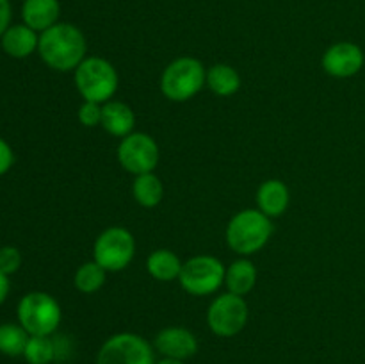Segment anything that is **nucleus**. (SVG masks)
Listing matches in <instances>:
<instances>
[{"instance_id": "obj_1", "label": "nucleus", "mask_w": 365, "mask_h": 364, "mask_svg": "<svg viewBox=\"0 0 365 364\" xmlns=\"http://www.w3.org/2000/svg\"><path fill=\"white\" fill-rule=\"evenodd\" d=\"M84 32L71 24L52 25L39 34L38 54L43 63L56 71H75L86 59Z\"/></svg>"}, {"instance_id": "obj_2", "label": "nucleus", "mask_w": 365, "mask_h": 364, "mask_svg": "<svg viewBox=\"0 0 365 364\" xmlns=\"http://www.w3.org/2000/svg\"><path fill=\"white\" fill-rule=\"evenodd\" d=\"M273 234L271 218L259 209H245L227 225V243L239 256H252L269 241Z\"/></svg>"}, {"instance_id": "obj_3", "label": "nucleus", "mask_w": 365, "mask_h": 364, "mask_svg": "<svg viewBox=\"0 0 365 364\" xmlns=\"http://www.w3.org/2000/svg\"><path fill=\"white\" fill-rule=\"evenodd\" d=\"M205 84L207 70L196 57H178L171 61L160 75V91L173 102L191 100Z\"/></svg>"}, {"instance_id": "obj_4", "label": "nucleus", "mask_w": 365, "mask_h": 364, "mask_svg": "<svg viewBox=\"0 0 365 364\" xmlns=\"http://www.w3.org/2000/svg\"><path fill=\"white\" fill-rule=\"evenodd\" d=\"M16 314L18 323L29 335H52L63 318L59 302L45 291H31L21 296Z\"/></svg>"}, {"instance_id": "obj_5", "label": "nucleus", "mask_w": 365, "mask_h": 364, "mask_svg": "<svg viewBox=\"0 0 365 364\" xmlns=\"http://www.w3.org/2000/svg\"><path fill=\"white\" fill-rule=\"evenodd\" d=\"M118 71L103 57H86L75 70V86L84 100L106 103L118 89Z\"/></svg>"}, {"instance_id": "obj_6", "label": "nucleus", "mask_w": 365, "mask_h": 364, "mask_svg": "<svg viewBox=\"0 0 365 364\" xmlns=\"http://www.w3.org/2000/svg\"><path fill=\"white\" fill-rule=\"evenodd\" d=\"M135 239L125 227H109L96 238L93 245V261L106 271H121L132 263Z\"/></svg>"}, {"instance_id": "obj_7", "label": "nucleus", "mask_w": 365, "mask_h": 364, "mask_svg": "<svg viewBox=\"0 0 365 364\" xmlns=\"http://www.w3.org/2000/svg\"><path fill=\"white\" fill-rule=\"evenodd\" d=\"M227 268L212 256H196L185 261L178 282L189 295L207 296L225 284Z\"/></svg>"}, {"instance_id": "obj_8", "label": "nucleus", "mask_w": 365, "mask_h": 364, "mask_svg": "<svg viewBox=\"0 0 365 364\" xmlns=\"http://www.w3.org/2000/svg\"><path fill=\"white\" fill-rule=\"evenodd\" d=\"M96 364H155L153 346L134 332L114 334L100 346Z\"/></svg>"}, {"instance_id": "obj_9", "label": "nucleus", "mask_w": 365, "mask_h": 364, "mask_svg": "<svg viewBox=\"0 0 365 364\" xmlns=\"http://www.w3.org/2000/svg\"><path fill=\"white\" fill-rule=\"evenodd\" d=\"M248 323V303L242 296L223 293L207 310V325L220 338H234Z\"/></svg>"}, {"instance_id": "obj_10", "label": "nucleus", "mask_w": 365, "mask_h": 364, "mask_svg": "<svg viewBox=\"0 0 365 364\" xmlns=\"http://www.w3.org/2000/svg\"><path fill=\"white\" fill-rule=\"evenodd\" d=\"M159 145L145 132H132L118 145V161L128 173H152L159 164Z\"/></svg>"}, {"instance_id": "obj_11", "label": "nucleus", "mask_w": 365, "mask_h": 364, "mask_svg": "<svg viewBox=\"0 0 365 364\" xmlns=\"http://www.w3.org/2000/svg\"><path fill=\"white\" fill-rule=\"evenodd\" d=\"M364 52L351 41H339L323 54V70L337 79H348L359 74L364 66Z\"/></svg>"}, {"instance_id": "obj_12", "label": "nucleus", "mask_w": 365, "mask_h": 364, "mask_svg": "<svg viewBox=\"0 0 365 364\" xmlns=\"http://www.w3.org/2000/svg\"><path fill=\"white\" fill-rule=\"evenodd\" d=\"M153 346L163 357L185 360L198 352V339L189 328L166 327L155 335Z\"/></svg>"}, {"instance_id": "obj_13", "label": "nucleus", "mask_w": 365, "mask_h": 364, "mask_svg": "<svg viewBox=\"0 0 365 364\" xmlns=\"http://www.w3.org/2000/svg\"><path fill=\"white\" fill-rule=\"evenodd\" d=\"M2 50L13 59H25L38 50L39 32L31 29L25 24L9 25L0 38Z\"/></svg>"}, {"instance_id": "obj_14", "label": "nucleus", "mask_w": 365, "mask_h": 364, "mask_svg": "<svg viewBox=\"0 0 365 364\" xmlns=\"http://www.w3.org/2000/svg\"><path fill=\"white\" fill-rule=\"evenodd\" d=\"M61 14L59 0H24L21 20L36 32H45L57 24Z\"/></svg>"}, {"instance_id": "obj_15", "label": "nucleus", "mask_w": 365, "mask_h": 364, "mask_svg": "<svg viewBox=\"0 0 365 364\" xmlns=\"http://www.w3.org/2000/svg\"><path fill=\"white\" fill-rule=\"evenodd\" d=\"M135 125V114L130 106L120 100H109L102 106V127L116 138L132 134Z\"/></svg>"}, {"instance_id": "obj_16", "label": "nucleus", "mask_w": 365, "mask_h": 364, "mask_svg": "<svg viewBox=\"0 0 365 364\" xmlns=\"http://www.w3.org/2000/svg\"><path fill=\"white\" fill-rule=\"evenodd\" d=\"M289 200V188L278 178H269V181L262 182L257 191V203H259V211H262L266 216L277 218L287 211Z\"/></svg>"}, {"instance_id": "obj_17", "label": "nucleus", "mask_w": 365, "mask_h": 364, "mask_svg": "<svg viewBox=\"0 0 365 364\" xmlns=\"http://www.w3.org/2000/svg\"><path fill=\"white\" fill-rule=\"evenodd\" d=\"M182 266L184 264H182L180 257L168 248L153 250L146 259V270L159 282H170L180 277Z\"/></svg>"}, {"instance_id": "obj_18", "label": "nucleus", "mask_w": 365, "mask_h": 364, "mask_svg": "<svg viewBox=\"0 0 365 364\" xmlns=\"http://www.w3.org/2000/svg\"><path fill=\"white\" fill-rule=\"evenodd\" d=\"M257 282V268L250 259H237L227 268L225 275V284L228 293L245 296L255 288Z\"/></svg>"}, {"instance_id": "obj_19", "label": "nucleus", "mask_w": 365, "mask_h": 364, "mask_svg": "<svg viewBox=\"0 0 365 364\" xmlns=\"http://www.w3.org/2000/svg\"><path fill=\"white\" fill-rule=\"evenodd\" d=\"M207 86L217 96H232L241 88V75L230 64H214L207 70Z\"/></svg>"}, {"instance_id": "obj_20", "label": "nucleus", "mask_w": 365, "mask_h": 364, "mask_svg": "<svg viewBox=\"0 0 365 364\" xmlns=\"http://www.w3.org/2000/svg\"><path fill=\"white\" fill-rule=\"evenodd\" d=\"M132 195H134L135 202L139 206L150 209V207H155L160 203L164 196V186L153 171L152 173L135 175L134 186H132Z\"/></svg>"}, {"instance_id": "obj_21", "label": "nucleus", "mask_w": 365, "mask_h": 364, "mask_svg": "<svg viewBox=\"0 0 365 364\" xmlns=\"http://www.w3.org/2000/svg\"><path fill=\"white\" fill-rule=\"evenodd\" d=\"M29 332L20 323L0 325V353L7 357L24 355L29 341Z\"/></svg>"}, {"instance_id": "obj_22", "label": "nucleus", "mask_w": 365, "mask_h": 364, "mask_svg": "<svg viewBox=\"0 0 365 364\" xmlns=\"http://www.w3.org/2000/svg\"><path fill=\"white\" fill-rule=\"evenodd\" d=\"M107 271L100 266L96 261H89V263L81 264L75 271L73 284L75 288L81 293H86V295H91V293H96L103 284H106Z\"/></svg>"}, {"instance_id": "obj_23", "label": "nucleus", "mask_w": 365, "mask_h": 364, "mask_svg": "<svg viewBox=\"0 0 365 364\" xmlns=\"http://www.w3.org/2000/svg\"><path fill=\"white\" fill-rule=\"evenodd\" d=\"M57 355L56 343L50 335H31L24 357L29 364H50Z\"/></svg>"}, {"instance_id": "obj_24", "label": "nucleus", "mask_w": 365, "mask_h": 364, "mask_svg": "<svg viewBox=\"0 0 365 364\" xmlns=\"http://www.w3.org/2000/svg\"><path fill=\"white\" fill-rule=\"evenodd\" d=\"M21 252L16 246H0V271L4 275H13L20 270L21 266Z\"/></svg>"}, {"instance_id": "obj_25", "label": "nucleus", "mask_w": 365, "mask_h": 364, "mask_svg": "<svg viewBox=\"0 0 365 364\" xmlns=\"http://www.w3.org/2000/svg\"><path fill=\"white\" fill-rule=\"evenodd\" d=\"M102 106L103 103L84 100L77 111V118L78 121H81V125H84V127H96V125H102Z\"/></svg>"}, {"instance_id": "obj_26", "label": "nucleus", "mask_w": 365, "mask_h": 364, "mask_svg": "<svg viewBox=\"0 0 365 364\" xmlns=\"http://www.w3.org/2000/svg\"><path fill=\"white\" fill-rule=\"evenodd\" d=\"M14 164V153L13 148H11L9 143L4 138H0V177L6 175L7 171L13 168Z\"/></svg>"}, {"instance_id": "obj_27", "label": "nucleus", "mask_w": 365, "mask_h": 364, "mask_svg": "<svg viewBox=\"0 0 365 364\" xmlns=\"http://www.w3.org/2000/svg\"><path fill=\"white\" fill-rule=\"evenodd\" d=\"M11 2L9 0H0V38L11 25Z\"/></svg>"}, {"instance_id": "obj_28", "label": "nucleus", "mask_w": 365, "mask_h": 364, "mask_svg": "<svg viewBox=\"0 0 365 364\" xmlns=\"http://www.w3.org/2000/svg\"><path fill=\"white\" fill-rule=\"evenodd\" d=\"M9 291H11L9 277H7V275H4L2 271H0V305L6 302V298L9 296Z\"/></svg>"}, {"instance_id": "obj_29", "label": "nucleus", "mask_w": 365, "mask_h": 364, "mask_svg": "<svg viewBox=\"0 0 365 364\" xmlns=\"http://www.w3.org/2000/svg\"><path fill=\"white\" fill-rule=\"evenodd\" d=\"M155 364H185L184 360H177V359H168V357H164V359L157 360Z\"/></svg>"}]
</instances>
